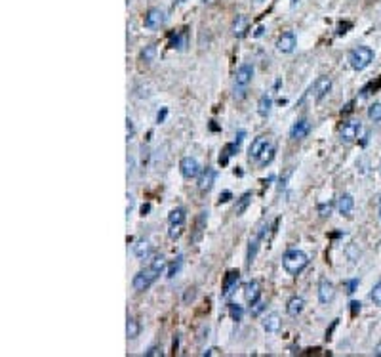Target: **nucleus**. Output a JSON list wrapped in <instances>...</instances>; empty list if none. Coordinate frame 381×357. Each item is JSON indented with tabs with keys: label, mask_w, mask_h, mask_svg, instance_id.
<instances>
[{
	"label": "nucleus",
	"mask_w": 381,
	"mask_h": 357,
	"mask_svg": "<svg viewBox=\"0 0 381 357\" xmlns=\"http://www.w3.org/2000/svg\"><path fill=\"white\" fill-rule=\"evenodd\" d=\"M373 353H375V355H381V344H379L377 347H375V351H373Z\"/></svg>",
	"instance_id": "de8ad7c7"
},
{
	"label": "nucleus",
	"mask_w": 381,
	"mask_h": 357,
	"mask_svg": "<svg viewBox=\"0 0 381 357\" xmlns=\"http://www.w3.org/2000/svg\"><path fill=\"white\" fill-rule=\"evenodd\" d=\"M295 35L294 33H284L280 39H278V42H276V48H278V52H282V54H292L295 50Z\"/></svg>",
	"instance_id": "9b49d317"
},
{
	"label": "nucleus",
	"mask_w": 381,
	"mask_h": 357,
	"mask_svg": "<svg viewBox=\"0 0 381 357\" xmlns=\"http://www.w3.org/2000/svg\"><path fill=\"white\" fill-rule=\"evenodd\" d=\"M183 2H187V0H175V4H183Z\"/></svg>",
	"instance_id": "09e8293b"
},
{
	"label": "nucleus",
	"mask_w": 381,
	"mask_h": 357,
	"mask_svg": "<svg viewBox=\"0 0 381 357\" xmlns=\"http://www.w3.org/2000/svg\"><path fill=\"white\" fill-rule=\"evenodd\" d=\"M373 61V50L368 48V46H358L349 52V65H351L354 71H362L366 69Z\"/></svg>",
	"instance_id": "f03ea898"
},
{
	"label": "nucleus",
	"mask_w": 381,
	"mask_h": 357,
	"mask_svg": "<svg viewBox=\"0 0 381 357\" xmlns=\"http://www.w3.org/2000/svg\"><path fill=\"white\" fill-rule=\"evenodd\" d=\"M335 296V287L328 279H322L318 285V302L320 304H330Z\"/></svg>",
	"instance_id": "1a4fd4ad"
},
{
	"label": "nucleus",
	"mask_w": 381,
	"mask_h": 357,
	"mask_svg": "<svg viewBox=\"0 0 381 357\" xmlns=\"http://www.w3.org/2000/svg\"><path fill=\"white\" fill-rule=\"evenodd\" d=\"M271 107H273V99H271V96L263 94V96L259 97V103H257V113H259L261 116H267L269 113H271Z\"/></svg>",
	"instance_id": "5701e85b"
},
{
	"label": "nucleus",
	"mask_w": 381,
	"mask_h": 357,
	"mask_svg": "<svg viewBox=\"0 0 381 357\" xmlns=\"http://www.w3.org/2000/svg\"><path fill=\"white\" fill-rule=\"evenodd\" d=\"M250 203H252V193H244L240 199H238L237 206H235V212H237V216H240V214L246 212V208L250 206Z\"/></svg>",
	"instance_id": "bb28decb"
},
{
	"label": "nucleus",
	"mask_w": 381,
	"mask_h": 357,
	"mask_svg": "<svg viewBox=\"0 0 381 357\" xmlns=\"http://www.w3.org/2000/svg\"><path fill=\"white\" fill-rule=\"evenodd\" d=\"M261 296V287H259V283L257 281H250L244 285V300H246V304H256L257 300Z\"/></svg>",
	"instance_id": "f8f14e48"
},
{
	"label": "nucleus",
	"mask_w": 381,
	"mask_h": 357,
	"mask_svg": "<svg viewBox=\"0 0 381 357\" xmlns=\"http://www.w3.org/2000/svg\"><path fill=\"white\" fill-rule=\"evenodd\" d=\"M179 172L183 178L193 180V178H197L200 174V163L195 157H183L179 163Z\"/></svg>",
	"instance_id": "20e7f679"
},
{
	"label": "nucleus",
	"mask_w": 381,
	"mask_h": 357,
	"mask_svg": "<svg viewBox=\"0 0 381 357\" xmlns=\"http://www.w3.org/2000/svg\"><path fill=\"white\" fill-rule=\"evenodd\" d=\"M154 56H156V46H154V44H149V46H145V48L141 50L139 59L145 61V63H151L152 59H154Z\"/></svg>",
	"instance_id": "c85d7f7f"
},
{
	"label": "nucleus",
	"mask_w": 381,
	"mask_h": 357,
	"mask_svg": "<svg viewBox=\"0 0 381 357\" xmlns=\"http://www.w3.org/2000/svg\"><path fill=\"white\" fill-rule=\"evenodd\" d=\"M371 302L375 304V306H381V279L373 285V289H371V294H370Z\"/></svg>",
	"instance_id": "473e14b6"
},
{
	"label": "nucleus",
	"mask_w": 381,
	"mask_h": 357,
	"mask_svg": "<svg viewBox=\"0 0 381 357\" xmlns=\"http://www.w3.org/2000/svg\"><path fill=\"white\" fill-rule=\"evenodd\" d=\"M368 116H370V121H373V123H379L381 121V103H373V105H370V109H368Z\"/></svg>",
	"instance_id": "2f4dec72"
},
{
	"label": "nucleus",
	"mask_w": 381,
	"mask_h": 357,
	"mask_svg": "<svg viewBox=\"0 0 381 357\" xmlns=\"http://www.w3.org/2000/svg\"><path fill=\"white\" fill-rule=\"evenodd\" d=\"M280 327H282V319H280L278 313H269V315L265 317V321H263V328H265L269 334L278 332Z\"/></svg>",
	"instance_id": "f3484780"
},
{
	"label": "nucleus",
	"mask_w": 381,
	"mask_h": 357,
	"mask_svg": "<svg viewBox=\"0 0 381 357\" xmlns=\"http://www.w3.org/2000/svg\"><path fill=\"white\" fill-rule=\"evenodd\" d=\"M133 254H135L139 260L149 258V254H151V245H149V241L141 239V241L135 243V245H133Z\"/></svg>",
	"instance_id": "aec40b11"
},
{
	"label": "nucleus",
	"mask_w": 381,
	"mask_h": 357,
	"mask_svg": "<svg viewBox=\"0 0 381 357\" xmlns=\"http://www.w3.org/2000/svg\"><path fill=\"white\" fill-rule=\"evenodd\" d=\"M273 157H275V149H273V147L269 145V147H267V149H265V153L261 155V159H259V163H261V164H263V166H265L267 163H271V161H273Z\"/></svg>",
	"instance_id": "f704fd0d"
},
{
	"label": "nucleus",
	"mask_w": 381,
	"mask_h": 357,
	"mask_svg": "<svg viewBox=\"0 0 381 357\" xmlns=\"http://www.w3.org/2000/svg\"><path fill=\"white\" fill-rule=\"evenodd\" d=\"M158 277H160V275H158L156 271H152L151 268H147L145 271H139V273L133 277L132 285H133V289H135V290L143 292V290L149 289V287H151L152 283L158 279Z\"/></svg>",
	"instance_id": "7ed1b4c3"
},
{
	"label": "nucleus",
	"mask_w": 381,
	"mask_h": 357,
	"mask_svg": "<svg viewBox=\"0 0 381 357\" xmlns=\"http://www.w3.org/2000/svg\"><path fill=\"white\" fill-rule=\"evenodd\" d=\"M360 123L358 121H349V123H345L341 128V140L343 142H347V144H351L354 142L356 138H358V132H360Z\"/></svg>",
	"instance_id": "6e6552de"
},
{
	"label": "nucleus",
	"mask_w": 381,
	"mask_h": 357,
	"mask_svg": "<svg viewBox=\"0 0 381 357\" xmlns=\"http://www.w3.org/2000/svg\"><path fill=\"white\" fill-rule=\"evenodd\" d=\"M246 29H248V18L246 16H237V20L233 21V35L237 39H242L246 35Z\"/></svg>",
	"instance_id": "6ab92c4d"
},
{
	"label": "nucleus",
	"mask_w": 381,
	"mask_h": 357,
	"mask_svg": "<svg viewBox=\"0 0 381 357\" xmlns=\"http://www.w3.org/2000/svg\"><path fill=\"white\" fill-rule=\"evenodd\" d=\"M141 212H143V216H145V212H149V204H145V206H143Z\"/></svg>",
	"instance_id": "49530a36"
},
{
	"label": "nucleus",
	"mask_w": 381,
	"mask_h": 357,
	"mask_svg": "<svg viewBox=\"0 0 381 357\" xmlns=\"http://www.w3.org/2000/svg\"><path fill=\"white\" fill-rule=\"evenodd\" d=\"M185 46H187V33H185V31H179V33H175V37L171 39V48L183 50Z\"/></svg>",
	"instance_id": "cd10ccee"
},
{
	"label": "nucleus",
	"mask_w": 381,
	"mask_h": 357,
	"mask_svg": "<svg viewBox=\"0 0 381 357\" xmlns=\"http://www.w3.org/2000/svg\"><path fill=\"white\" fill-rule=\"evenodd\" d=\"M305 308V300L301 296H292V298L288 300V304H286V311H288V315H292V317H297Z\"/></svg>",
	"instance_id": "a211bd4d"
},
{
	"label": "nucleus",
	"mask_w": 381,
	"mask_h": 357,
	"mask_svg": "<svg viewBox=\"0 0 381 357\" xmlns=\"http://www.w3.org/2000/svg\"><path fill=\"white\" fill-rule=\"evenodd\" d=\"M267 147H269V140H267L265 136L256 138V140L252 142V145H250V159H252V161H259L261 155L265 153Z\"/></svg>",
	"instance_id": "9d476101"
},
{
	"label": "nucleus",
	"mask_w": 381,
	"mask_h": 357,
	"mask_svg": "<svg viewBox=\"0 0 381 357\" xmlns=\"http://www.w3.org/2000/svg\"><path fill=\"white\" fill-rule=\"evenodd\" d=\"M238 281H240V271L238 270L227 271L225 281H223V296H229V294L233 292V289L238 285Z\"/></svg>",
	"instance_id": "2eb2a0df"
},
{
	"label": "nucleus",
	"mask_w": 381,
	"mask_h": 357,
	"mask_svg": "<svg viewBox=\"0 0 381 357\" xmlns=\"http://www.w3.org/2000/svg\"><path fill=\"white\" fill-rule=\"evenodd\" d=\"M229 199H231V193H229V191H225V193L221 195V199H219V203H227Z\"/></svg>",
	"instance_id": "c03bdc74"
},
{
	"label": "nucleus",
	"mask_w": 381,
	"mask_h": 357,
	"mask_svg": "<svg viewBox=\"0 0 381 357\" xmlns=\"http://www.w3.org/2000/svg\"><path fill=\"white\" fill-rule=\"evenodd\" d=\"M145 355L147 357H162L164 355V351H162V347L152 346V347H149V351H145Z\"/></svg>",
	"instance_id": "4c0bfd02"
},
{
	"label": "nucleus",
	"mask_w": 381,
	"mask_h": 357,
	"mask_svg": "<svg viewBox=\"0 0 381 357\" xmlns=\"http://www.w3.org/2000/svg\"><path fill=\"white\" fill-rule=\"evenodd\" d=\"M139 330H141L139 323L133 317H128V323H126V336H128V340H135L139 336Z\"/></svg>",
	"instance_id": "b1692460"
},
{
	"label": "nucleus",
	"mask_w": 381,
	"mask_h": 357,
	"mask_svg": "<svg viewBox=\"0 0 381 357\" xmlns=\"http://www.w3.org/2000/svg\"><path fill=\"white\" fill-rule=\"evenodd\" d=\"M282 266H284V270L288 271L290 275H299V273L309 266V256H307L303 251L292 249V251H288L284 254Z\"/></svg>",
	"instance_id": "f257e3e1"
},
{
	"label": "nucleus",
	"mask_w": 381,
	"mask_h": 357,
	"mask_svg": "<svg viewBox=\"0 0 381 357\" xmlns=\"http://www.w3.org/2000/svg\"><path fill=\"white\" fill-rule=\"evenodd\" d=\"M181 233H183V225H170L168 237H170V239H179Z\"/></svg>",
	"instance_id": "c9c22d12"
},
{
	"label": "nucleus",
	"mask_w": 381,
	"mask_h": 357,
	"mask_svg": "<svg viewBox=\"0 0 381 357\" xmlns=\"http://www.w3.org/2000/svg\"><path fill=\"white\" fill-rule=\"evenodd\" d=\"M252 306H254V308L250 309V313H252V315H259V313L263 311V308H265V304H263V302H259V300H257L256 304H252Z\"/></svg>",
	"instance_id": "58836bf2"
},
{
	"label": "nucleus",
	"mask_w": 381,
	"mask_h": 357,
	"mask_svg": "<svg viewBox=\"0 0 381 357\" xmlns=\"http://www.w3.org/2000/svg\"><path fill=\"white\" fill-rule=\"evenodd\" d=\"M263 31H265V29H263V27L259 25V27H257V29H256V33H254V37H256V39H259V37L263 35Z\"/></svg>",
	"instance_id": "a18cd8bd"
},
{
	"label": "nucleus",
	"mask_w": 381,
	"mask_h": 357,
	"mask_svg": "<svg viewBox=\"0 0 381 357\" xmlns=\"http://www.w3.org/2000/svg\"><path fill=\"white\" fill-rule=\"evenodd\" d=\"M332 208H333V206H332V203L320 204V206H318V214H320V216H322V218H328V216H330V214H332Z\"/></svg>",
	"instance_id": "e433bc0d"
},
{
	"label": "nucleus",
	"mask_w": 381,
	"mask_h": 357,
	"mask_svg": "<svg viewBox=\"0 0 381 357\" xmlns=\"http://www.w3.org/2000/svg\"><path fill=\"white\" fill-rule=\"evenodd\" d=\"M206 220H208V212H200L199 220L195 223V235H193V243L200 241V237H202V227L206 225Z\"/></svg>",
	"instance_id": "a878e982"
},
{
	"label": "nucleus",
	"mask_w": 381,
	"mask_h": 357,
	"mask_svg": "<svg viewBox=\"0 0 381 357\" xmlns=\"http://www.w3.org/2000/svg\"><path fill=\"white\" fill-rule=\"evenodd\" d=\"M259 241H261V233L254 237L252 241H250V247H248V254H246V266H252V262L256 258L257 254V249H259Z\"/></svg>",
	"instance_id": "393cba45"
},
{
	"label": "nucleus",
	"mask_w": 381,
	"mask_h": 357,
	"mask_svg": "<svg viewBox=\"0 0 381 357\" xmlns=\"http://www.w3.org/2000/svg\"><path fill=\"white\" fill-rule=\"evenodd\" d=\"M181 266H183V256L179 254V256L175 258V260L171 262L170 268H168V279H173V277H175V275L179 273V271H181Z\"/></svg>",
	"instance_id": "7c9ffc66"
},
{
	"label": "nucleus",
	"mask_w": 381,
	"mask_h": 357,
	"mask_svg": "<svg viewBox=\"0 0 381 357\" xmlns=\"http://www.w3.org/2000/svg\"><path fill=\"white\" fill-rule=\"evenodd\" d=\"M214 182H216V170L208 166V168L202 172V176H200L199 189L200 191H210V189H212V185H214Z\"/></svg>",
	"instance_id": "dca6fc26"
},
{
	"label": "nucleus",
	"mask_w": 381,
	"mask_h": 357,
	"mask_svg": "<svg viewBox=\"0 0 381 357\" xmlns=\"http://www.w3.org/2000/svg\"><path fill=\"white\" fill-rule=\"evenodd\" d=\"M162 23H164V12L158 10V8H151V10L145 14L143 25H145L147 29H158Z\"/></svg>",
	"instance_id": "0eeeda50"
},
{
	"label": "nucleus",
	"mask_w": 381,
	"mask_h": 357,
	"mask_svg": "<svg viewBox=\"0 0 381 357\" xmlns=\"http://www.w3.org/2000/svg\"><path fill=\"white\" fill-rule=\"evenodd\" d=\"M351 306H352V315H356V311H360V302H351Z\"/></svg>",
	"instance_id": "37998d69"
},
{
	"label": "nucleus",
	"mask_w": 381,
	"mask_h": 357,
	"mask_svg": "<svg viewBox=\"0 0 381 357\" xmlns=\"http://www.w3.org/2000/svg\"><path fill=\"white\" fill-rule=\"evenodd\" d=\"M254 78V65L250 63H242L235 73V84L238 88H246Z\"/></svg>",
	"instance_id": "423d86ee"
},
{
	"label": "nucleus",
	"mask_w": 381,
	"mask_h": 357,
	"mask_svg": "<svg viewBox=\"0 0 381 357\" xmlns=\"http://www.w3.org/2000/svg\"><path fill=\"white\" fill-rule=\"evenodd\" d=\"M149 268H151L152 271H156L158 275H162V271L166 270V258L160 256V254H158V256H154V258L151 260V266H149Z\"/></svg>",
	"instance_id": "c756f323"
},
{
	"label": "nucleus",
	"mask_w": 381,
	"mask_h": 357,
	"mask_svg": "<svg viewBox=\"0 0 381 357\" xmlns=\"http://www.w3.org/2000/svg\"><path fill=\"white\" fill-rule=\"evenodd\" d=\"M352 206H354V201H352L351 195H341L339 201H337V208L343 216H349L352 212Z\"/></svg>",
	"instance_id": "412c9836"
},
{
	"label": "nucleus",
	"mask_w": 381,
	"mask_h": 357,
	"mask_svg": "<svg viewBox=\"0 0 381 357\" xmlns=\"http://www.w3.org/2000/svg\"><path fill=\"white\" fill-rule=\"evenodd\" d=\"M311 132V123L307 121V118H301V121H297L294 126H292V130H290V136L294 138V140H305L307 136Z\"/></svg>",
	"instance_id": "ddd939ff"
},
{
	"label": "nucleus",
	"mask_w": 381,
	"mask_h": 357,
	"mask_svg": "<svg viewBox=\"0 0 381 357\" xmlns=\"http://www.w3.org/2000/svg\"><path fill=\"white\" fill-rule=\"evenodd\" d=\"M345 287H347V292H349V294H352V292H354V289L358 287V279L347 281V283H345Z\"/></svg>",
	"instance_id": "ea45409f"
},
{
	"label": "nucleus",
	"mask_w": 381,
	"mask_h": 357,
	"mask_svg": "<svg viewBox=\"0 0 381 357\" xmlns=\"http://www.w3.org/2000/svg\"><path fill=\"white\" fill-rule=\"evenodd\" d=\"M229 313H231V317L235 319V321H240L244 309H242V306H238V304H231V306H229Z\"/></svg>",
	"instance_id": "72a5a7b5"
},
{
	"label": "nucleus",
	"mask_w": 381,
	"mask_h": 357,
	"mask_svg": "<svg viewBox=\"0 0 381 357\" xmlns=\"http://www.w3.org/2000/svg\"><path fill=\"white\" fill-rule=\"evenodd\" d=\"M242 136H244V132L238 134V140L235 142V144H227L225 147H223V151H221V155H219V164H221V166L227 164L229 159L238 151V145H240V142H242Z\"/></svg>",
	"instance_id": "4468645a"
},
{
	"label": "nucleus",
	"mask_w": 381,
	"mask_h": 357,
	"mask_svg": "<svg viewBox=\"0 0 381 357\" xmlns=\"http://www.w3.org/2000/svg\"><path fill=\"white\" fill-rule=\"evenodd\" d=\"M185 220H187V214H185L183 208H173V210L168 214V222H170V225H183Z\"/></svg>",
	"instance_id": "4be33fe9"
},
{
	"label": "nucleus",
	"mask_w": 381,
	"mask_h": 357,
	"mask_svg": "<svg viewBox=\"0 0 381 357\" xmlns=\"http://www.w3.org/2000/svg\"><path fill=\"white\" fill-rule=\"evenodd\" d=\"M332 90V78L330 77H326V75H322V77H318L316 80L313 82V86H311V94H313V97L316 99V101H320L328 92Z\"/></svg>",
	"instance_id": "39448f33"
},
{
	"label": "nucleus",
	"mask_w": 381,
	"mask_h": 357,
	"mask_svg": "<svg viewBox=\"0 0 381 357\" xmlns=\"http://www.w3.org/2000/svg\"><path fill=\"white\" fill-rule=\"evenodd\" d=\"M126 123H128V125H126V138H128V140H132L133 138V123L130 121V118H128Z\"/></svg>",
	"instance_id": "a19ab883"
},
{
	"label": "nucleus",
	"mask_w": 381,
	"mask_h": 357,
	"mask_svg": "<svg viewBox=\"0 0 381 357\" xmlns=\"http://www.w3.org/2000/svg\"><path fill=\"white\" fill-rule=\"evenodd\" d=\"M166 115H168V109H166V107H164V109H162L160 113H158V115H156V123H158V125H160L162 121H164V118H166Z\"/></svg>",
	"instance_id": "79ce46f5"
},
{
	"label": "nucleus",
	"mask_w": 381,
	"mask_h": 357,
	"mask_svg": "<svg viewBox=\"0 0 381 357\" xmlns=\"http://www.w3.org/2000/svg\"><path fill=\"white\" fill-rule=\"evenodd\" d=\"M379 220H381V206H379Z\"/></svg>",
	"instance_id": "8fccbe9b"
}]
</instances>
